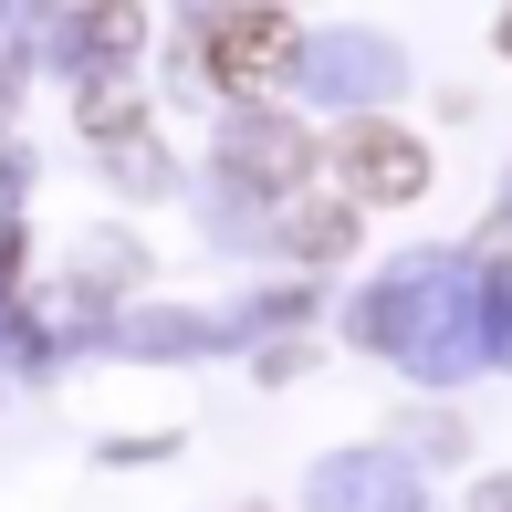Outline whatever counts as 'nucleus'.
Returning <instances> with one entry per match:
<instances>
[{"mask_svg":"<svg viewBox=\"0 0 512 512\" xmlns=\"http://www.w3.org/2000/svg\"><path fill=\"white\" fill-rule=\"evenodd\" d=\"M199 63H209V84L251 95V84H272L293 63V21L283 11H209L199 21Z\"/></svg>","mask_w":512,"mask_h":512,"instance_id":"f257e3e1","label":"nucleus"},{"mask_svg":"<svg viewBox=\"0 0 512 512\" xmlns=\"http://www.w3.org/2000/svg\"><path fill=\"white\" fill-rule=\"evenodd\" d=\"M345 189L356 199H418L429 189V147L398 126H345Z\"/></svg>","mask_w":512,"mask_h":512,"instance_id":"f03ea898","label":"nucleus"},{"mask_svg":"<svg viewBox=\"0 0 512 512\" xmlns=\"http://www.w3.org/2000/svg\"><path fill=\"white\" fill-rule=\"evenodd\" d=\"M230 168L262 178V189H293V178L314 168V136H304V126H283V115H251V126L230 136Z\"/></svg>","mask_w":512,"mask_h":512,"instance_id":"7ed1b4c3","label":"nucleus"},{"mask_svg":"<svg viewBox=\"0 0 512 512\" xmlns=\"http://www.w3.org/2000/svg\"><path fill=\"white\" fill-rule=\"evenodd\" d=\"M283 241L304 251V262H335V251H356V199H304Z\"/></svg>","mask_w":512,"mask_h":512,"instance_id":"20e7f679","label":"nucleus"},{"mask_svg":"<svg viewBox=\"0 0 512 512\" xmlns=\"http://www.w3.org/2000/svg\"><path fill=\"white\" fill-rule=\"evenodd\" d=\"M84 126H105V136H136V105H126V95H84Z\"/></svg>","mask_w":512,"mask_h":512,"instance_id":"39448f33","label":"nucleus"},{"mask_svg":"<svg viewBox=\"0 0 512 512\" xmlns=\"http://www.w3.org/2000/svg\"><path fill=\"white\" fill-rule=\"evenodd\" d=\"M502 53H512V11H502Z\"/></svg>","mask_w":512,"mask_h":512,"instance_id":"423d86ee","label":"nucleus"}]
</instances>
